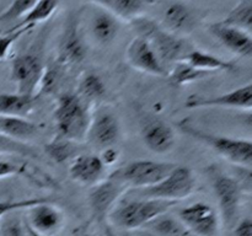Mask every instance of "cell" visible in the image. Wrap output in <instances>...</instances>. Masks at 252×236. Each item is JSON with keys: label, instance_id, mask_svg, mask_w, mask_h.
Here are the masks:
<instances>
[{"label": "cell", "instance_id": "cell-17", "mask_svg": "<svg viewBox=\"0 0 252 236\" xmlns=\"http://www.w3.org/2000/svg\"><path fill=\"white\" fill-rule=\"evenodd\" d=\"M107 167L96 154H79L71 160L69 177L83 186L94 187L106 178Z\"/></svg>", "mask_w": 252, "mask_h": 236}, {"label": "cell", "instance_id": "cell-12", "mask_svg": "<svg viewBox=\"0 0 252 236\" xmlns=\"http://www.w3.org/2000/svg\"><path fill=\"white\" fill-rule=\"evenodd\" d=\"M24 220L31 230L39 235L57 236L63 230L65 216L61 208L47 198L41 203L25 209Z\"/></svg>", "mask_w": 252, "mask_h": 236}, {"label": "cell", "instance_id": "cell-19", "mask_svg": "<svg viewBox=\"0 0 252 236\" xmlns=\"http://www.w3.org/2000/svg\"><path fill=\"white\" fill-rule=\"evenodd\" d=\"M142 139L145 147L154 154H166L175 147V132L164 119L153 118L142 127Z\"/></svg>", "mask_w": 252, "mask_h": 236}, {"label": "cell", "instance_id": "cell-21", "mask_svg": "<svg viewBox=\"0 0 252 236\" xmlns=\"http://www.w3.org/2000/svg\"><path fill=\"white\" fill-rule=\"evenodd\" d=\"M94 2L111 12L121 22H129V24L144 16L147 7L154 4L152 1H142V0H98Z\"/></svg>", "mask_w": 252, "mask_h": 236}, {"label": "cell", "instance_id": "cell-35", "mask_svg": "<svg viewBox=\"0 0 252 236\" xmlns=\"http://www.w3.org/2000/svg\"><path fill=\"white\" fill-rule=\"evenodd\" d=\"M27 176V178H30L31 181H33L34 183H37L36 179H34V175L31 170H29V167L25 164H19V162L11 161V160L6 159H0V179L1 178H7V177L16 176Z\"/></svg>", "mask_w": 252, "mask_h": 236}, {"label": "cell", "instance_id": "cell-33", "mask_svg": "<svg viewBox=\"0 0 252 236\" xmlns=\"http://www.w3.org/2000/svg\"><path fill=\"white\" fill-rule=\"evenodd\" d=\"M32 30L31 27H15L12 26L7 32H0V61L6 59L15 42L24 36L26 32Z\"/></svg>", "mask_w": 252, "mask_h": 236}, {"label": "cell", "instance_id": "cell-40", "mask_svg": "<svg viewBox=\"0 0 252 236\" xmlns=\"http://www.w3.org/2000/svg\"><path fill=\"white\" fill-rule=\"evenodd\" d=\"M25 224H26V223H25ZM26 228H27V233H29V236H42V235H39V234L34 233L33 230H31V229H30L27 225H26Z\"/></svg>", "mask_w": 252, "mask_h": 236}, {"label": "cell", "instance_id": "cell-38", "mask_svg": "<svg viewBox=\"0 0 252 236\" xmlns=\"http://www.w3.org/2000/svg\"><path fill=\"white\" fill-rule=\"evenodd\" d=\"M98 156L102 160L103 165L108 169V167L113 166L118 161V159H120V151H118V149L116 147L107 148V149H103L101 155H98Z\"/></svg>", "mask_w": 252, "mask_h": 236}, {"label": "cell", "instance_id": "cell-20", "mask_svg": "<svg viewBox=\"0 0 252 236\" xmlns=\"http://www.w3.org/2000/svg\"><path fill=\"white\" fill-rule=\"evenodd\" d=\"M208 31L231 53L239 57H251L252 36L249 32L228 26L221 21L209 25Z\"/></svg>", "mask_w": 252, "mask_h": 236}, {"label": "cell", "instance_id": "cell-31", "mask_svg": "<svg viewBox=\"0 0 252 236\" xmlns=\"http://www.w3.org/2000/svg\"><path fill=\"white\" fill-rule=\"evenodd\" d=\"M0 155H12L19 157H30L37 159L39 156L38 151L27 143L19 142L7 135L0 133Z\"/></svg>", "mask_w": 252, "mask_h": 236}, {"label": "cell", "instance_id": "cell-8", "mask_svg": "<svg viewBox=\"0 0 252 236\" xmlns=\"http://www.w3.org/2000/svg\"><path fill=\"white\" fill-rule=\"evenodd\" d=\"M122 135V127L117 112L107 105L96 106L91 110V119L86 140L97 149L117 145Z\"/></svg>", "mask_w": 252, "mask_h": 236}, {"label": "cell", "instance_id": "cell-1", "mask_svg": "<svg viewBox=\"0 0 252 236\" xmlns=\"http://www.w3.org/2000/svg\"><path fill=\"white\" fill-rule=\"evenodd\" d=\"M91 110V106L75 92L58 96L53 112L57 135L76 144L85 142L90 125Z\"/></svg>", "mask_w": 252, "mask_h": 236}, {"label": "cell", "instance_id": "cell-37", "mask_svg": "<svg viewBox=\"0 0 252 236\" xmlns=\"http://www.w3.org/2000/svg\"><path fill=\"white\" fill-rule=\"evenodd\" d=\"M47 198H30L24 199V201H17V202H0V220L5 214L10 213V211L15 210H25L29 206H34L37 203L46 201Z\"/></svg>", "mask_w": 252, "mask_h": 236}, {"label": "cell", "instance_id": "cell-36", "mask_svg": "<svg viewBox=\"0 0 252 236\" xmlns=\"http://www.w3.org/2000/svg\"><path fill=\"white\" fill-rule=\"evenodd\" d=\"M58 64L57 66H46L44 68L43 76H42L41 85H39V90L37 96L39 93H51L56 91L57 86H58L59 81H61V73H59Z\"/></svg>", "mask_w": 252, "mask_h": 236}, {"label": "cell", "instance_id": "cell-10", "mask_svg": "<svg viewBox=\"0 0 252 236\" xmlns=\"http://www.w3.org/2000/svg\"><path fill=\"white\" fill-rule=\"evenodd\" d=\"M127 191V187L111 177H106L100 183L91 187L88 201L94 220L106 228L111 211L123 198Z\"/></svg>", "mask_w": 252, "mask_h": 236}, {"label": "cell", "instance_id": "cell-11", "mask_svg": "<svg viewBox=\"0 0 252 236\" xmlns=\"http://www.w3.org/2000/svg\"><path fill=\"white\" fill-rule=\"evenodd\" d=\"M177 218L193 236H217L220 230L219 213L204 202H197L180 209Z\"/></svg>", "mask_w": 252, "mask_h": 236}, {"label": "cell", "instance_id": "cell-26", "mask_svg": "<svg viewBox=\"0 0 252 236\" xmlns=\"http://www.w3.org/2000/svg\"><path fill=\"white\" fill-rule=\"evenodd\" d=\"M145 228L157 236H193L181 220L169 211L150 221Z\"/></svg>", "mask_w": 252, "mask_h": 236}, {"label": "cell", "instance_id": "cell-39", "mask_svg": "<svg viewBox=\"0 0 252 236\" xmlns=\"http://www.w3.org/2000/svg\"><path fill=\"white\" fill-rule=\"evenodd\" d=\"M234 236H252V220L245 218L234 225Z\"/></svg>", "mask_w": 252, "mask_h": 236}, {"label": "cell", "instance_id": "cell-15", "mask_svg": "<svg viewBox=\"0 0 252 236\" xmlns=\"http://www.w3.org/2000/svg\"><path fill=\"white\" fill-rule=\"evenodd\" d=\"M93 6L88 21V33L97 46H108L117 38L122 22L111 12L91 1Z\"/></svg>", "mask_w": 252, "mask_h": 236}, {"label": "cell", "instance_id": "cell-2", "mask_svg": "<svg viewBox=\"0 0 252 236\" xmlns=\"http://www.w3.org/2000/svg\"><path fill=\"white\" fill-rule=\"evenodd\" d=\"M130 24L137 31V36L148 39L166 73L174 64L184 60L185 57L193 49L184 37L166 31L154 20L142 16Z\"/></svg>", "mask_w": 252, "mask_h": 236}, {"label": "cell", "instance_id": "cell-32", "mask_svg": "<svg viewBox=\"0 0 252 236\" xmlns=\"http://www.w3.org/2000/svg\"><path fill=\"white\" fill-rule=\"evenodd\" d=\"M20 210L5 214L0 220V236H29L24 216Z\"/></svg>", "mask_w": 252, "mask_h": 236}, {"label": "cell", "instance_id": "cell-41", "mask_svg": "<svg viewBox=\"0 0 252 236\" xmlns=\"http://www.w3.org/2000/svg\"><path fill=\"white\" fill-rule=\"evenodd\" d=\"M80 236H95V235H93V234H83V235Z\"/></svg>", "mask_w": 252, "mask_h": 236}, {"label": "cell", "instance_id": "cell-24", "mask_svg": "<svg viewBox=\"0 0 252 236\" xmlns=\"http://www.w3.org/2000/svg\"><path fill=\"white\" fill-rule=\"evenodd\" d=\"M0 133L19 142L27 143L38 134V125L29 118L1 117L0 116Z\"/></svg>", "mask_w": 252, "mask_h": 236}, {"label": "cell", "instance_id": "cell-7", "mask_svg": "<svg viewBox=\"0 0 252 236\" xmlns=\"http://www.w3.org/2000/svg\"><path fill=\"white\" fill-rule=\"evenodd\" d=\"M176 166L172 162L154 161V160H135L118 167L108 177L116 179L129 189L148 188L169 175Z\"/></svg>", "mask_w": 252, "mask_h": 236}, {"label": "cell", "instance_id": "cell-3", "mask_svg": "<svg viewBox=\"0 0 252 236\" xmlns=\"http://www.w3.org/2000/svg\"><path fill=\"white\" fill-rule=\"evenodd\" d=\"M175 202L150 198H128L123 197L108 216V223L121 230L132 231L145 228L158 216L167 213Z\"/></svg>", "mask_w": 252, "mask_h": 236}, {"label": "cell", "instance_id": "cell-23", "mask_svg": "<svg viewBox=\"0 0 252 236\" xmlns=\"http://www.w3.org/2000/svg\"><path fill=\"white\" fill-rule=\"evenodd\" d=\"M36 97L21 93H1L0 95V116L1 117L27 118L34 108Z\"/></svg>", "mask_w": 252, "mask_h": 236}, {"label": "cell", "instance_id": "cell-28", "mask_svg": "<svg viewBox=\"0 0 252 236\" xmlns=\"http://www.w3.org/2000/svg\"><path fill=\"white\" fill-rule=\"evenodd\" d=\"M221 22L228 26L236 27L243 31L252 32V1L251 0H243L239 1L233 9L229 11L225 19Z\"/></svg>", "mask_w": 252, "mask_h": 236}, {"label": "cell", "instance_id": "cell-22", "mask_svg": "<svg viewBox=\"0 0 252 236\" xmlns=\"http://www.w3.org/2000/svg\"><path fill=\"white\" fill-rule=\"evenodd\" d=\"M186 63L193 66L197 70L204 71V73H213V71H234L235 70V63L225 60V59L217 57L208 52L201 51V49L193 48L184 59Z\"/></svg>", "mask_w": 252, "mask_h": 236}, {"label": "cell", "instance_id": "cell-18", "mask_svg": "<svg viewBox=\"0 0 252 236\" xmlns=\"http://www.w3.org/2000/svg\"><path fill=\"white\" fill-rule=\"evenodd\" d=\"M166 31L184 37L193 31L197 25V17L192 7L186 2L171 1L165 4L161 12V24H159Z\"/></svg>", "mask_w": 252, "mask_h": 236}, {"label": "cell", "instance_id": "cell-13", "mask_svg": "<svg viewBox=\"0 0 252 236\" xmlns=\"http://www.w3.org/2000/svg\"><path fill=\"white\" fill-rule=\"evenodd\" d=\"M187 110L197 108H233V110L251 111L252 107V84L240 86L229 92L214 96L192 95L185 102Z\"/></svg>", "mask_w": 252, "mask_h": 236}, {"label": "cell", "instance_id": "cell-5", "mask_svg": "<svg viewBox=\"0 0 252 236\" xmlns=\"http://www.w3.org/2000/svg\"><path fill=\"white\" fill-rule=\"evenodd\" d=\"M196 187V177L187 166H175L166 177L157 184L148 188L129 189L125 196H134L135 198L161 199V201L179 203L191 196Z\"/></svg>", "mask_w": 252, "mask_h": 236}, {"label": "cell", "instance_id": "cell-29", "mask_svg": "<svg viewBox=\"0 0 252 236\" xmlns=\"http://www.w3.org/2000/svg\"><path fill=\"white\" fill-rule=\"evenodd\" d=\"M208 75V73L197 70V69H194L193 66H191L185 60L177 61L176 64H174L166 74L169 81L174 86L187 85V84L194 83V81L207 78Z\"/></svg>", "mask_w": 252, "mask_h": 236}, {"label": "cell", "instance_id": "cell-14", "mask_svg": "<svg viewBox=\"0 0 252 236\" xmlns=\"http://www.w3.org/2000/svg\"><path fill=\"white\" fill-rule=\"evenodd\" d=\"M86 57V44L81 34L78 19L68 21L58 44L57 64L62 68L79 65Z\"/></svg>", "mask_w": 252, "mask_h": 236}, {"label": "cell", "instance_id": "cell-16", "mask_svg": "<svg viewBox=\"0 0 252 236\" xmlns=\"http://www.w3.org/2000/svg\"><path fill=\"white\" fill-rule=\"evenodd\" d=\"M126 57L129 65L135 70L155 76H164L167 74L153 47L144 37L135 36L129 42L126 51Z\"/></svg>", "mask_w": 252, "mask_h": 236}, {"label": "cell", "instance_id": "cell-30", "mask_svg": "<svg viewBox=\"0 0 252 236\" xmlns=\"http://www.w3.org/2000/svg\"><path fill=\"white\" fill-rule=\"evenodd\" d=\"M76 143L57 135L53 140L44 145V151L53 161L62 164L76 156Z\"/></svg>", "mask_w": 252, "mask_h": 236}, {"label": "cell", "instance_id": "cell-25", "mask_svg": "<svg viewBox=\"0 0 252 236\" xmlns=\"http://www.w3.org/2000/svg\"><path fill=\"white\" fill-rule=\"evenodd\" d=\"M75 93L88 105L93 106L96 101L101 100L106 95L105 81L94 71L84 73L76 84Z\"/></svg>", "mask_w": 252, "mask_h": 236}, {"label": "cell", "instance_id": "cell-6", "mask_svg": "<svg viewBox=\"0 0 252 236\" xmlns=\"http://www.w3.org/2000/svg\"><path fill=\"white\" fill-rule=\"evenodd\" d=\"M208 176L218 202L220 221L226 228H234L243 201V187L238 179L217 169V166L209 167Z\"/></svg>", "mask_w": 252, "mask_h": 236}, {"label": "cell", "instance_id": "cell-34", "mask_svg": "<svg viewBox=\"0 0 252 236\" xmlns=\"http://www.w3.org/2000/svg\"><path fill=\"white\" fill-rule=\"evenodd\" d=\"M36 0H17L9 4V6L0 14V21L9 22L19 20L21 21L22 17L29 12V10L33 6Z\"/></svg>", "mask_w": 252, "mask_h": 236}, {"label": "cell", "instance_id": "cell-4", "mask_svg": "<svg viewBox=\"0 0 252 236\" xmlns=\"http://www.w3.org/2000/svg\"><path fill=\"white\" fill-rule=\"evenodd\" d=\"M177 128L184 134L192 139L211 148L213 151L220 155L231 164H235L243 169H251L252 165V143L249 139L231 138L226 135L209 133L184 119L177 123Z\"/></svg>", "mask_w": 252, "mask_h": 236}, {"label": "cell", "instance_id": "cell-9", "mask_svg": "<svg viewBox=\"0 0 252 236\" xmlns=\"http://www.w3.org/2000/svg\"><path fill=\"white\" fill-rule=\"evenodd\" d=\"M44 68L42 59L36 54L24 53L15 57L11 61L10 78L16 86L17 93L37 97Z\"/></svg>", "mask_w": 252, "mask_h": 236}, {"label": "cell", "instance_id": "cell-27", "mask_svg": "<svg viewBox=\"0 0 252 236\" xmlns=\"http://www.w3.org/2000/svg\"><path fill=\"white\" fill-rule=\"evenodd\" d=\"M58 6V1H51V0L34 1L33 6L22 17L21 21L15 25V27H31V29H33L36 25L51 19L54 12L57 11Z\"/></svg>", "mask_w": 252, "mask_h": 236}]
</instances>
